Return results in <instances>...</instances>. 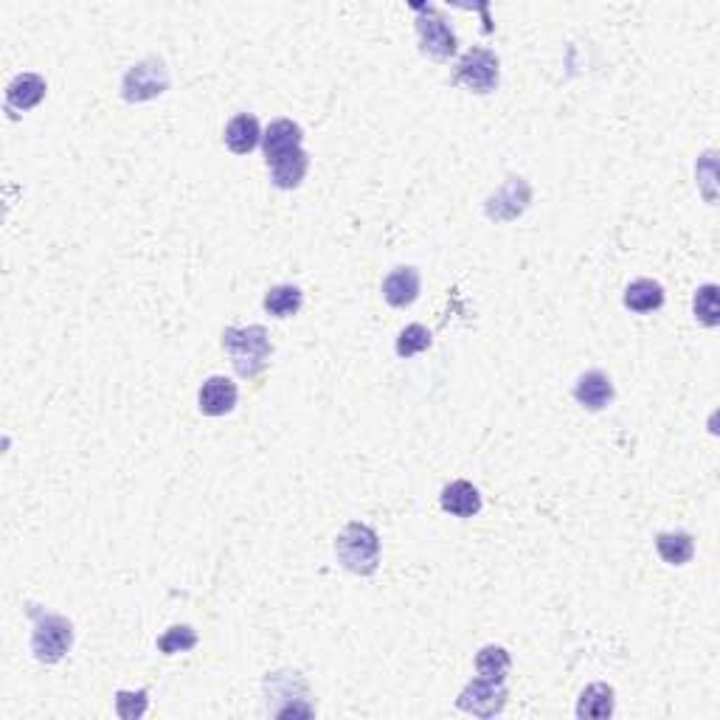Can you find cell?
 Segmentation results:
<instances>
[{
    "instance_id": "cell-4",
    "label": "cell",
    "mask_w": 720,
    "mask_h": 720,
    "mask_svg": "<svg viewBox=\"0 0 720 720\" xmlns=\"http://www.w3.org/2000/svg\"><path fill=\"white\" fill-rule=\"evenodd\" d=\"M453 82L456 85H465L473 93H493L501 82V62L495 57L490 48H470L462 54V60L456 62V71H453Z\"/></svg>"
},
{
    "instance_id": "cell-1",
    "label": "cell",
    "mask_w": 720,
    "mask_h": 720,
    "mask_svg": "<svg viewBox=\"0 0 720 720\" xmlns=\"http://www.w3.org/2000/svg\"><path fill=\"white\" fill-rule=\"evenodd\" d=\"M223 349L231 355V363L240 377H256L268 366L273 355L268 330L265 327H225Z\"/></svg>"
},
{
    "instance_id": "cell-18",
    "label": "cell",
    "mask_w": 720,
    "mask_h": 720,
    "mask_svg": "<svg viewBox=\"0 0 720 720\" xmlns=\"http://www.w3.org/2000/svg\"><path fill=\"white\" fill-rule=\"evenodd\" d=\"M614 715V690L608 684L585 687L577 704V718H611Z\"/></svg>"
},
{
    "instance_id": "cell-14",
    "label": "cell",
    "mask_w": 720,
    "mask_h": 720,
    "mask_svg": "<svg viewBox=\"0 0 720 720\" xmlns=\"http://www.w3.org/2000/svg\"><path fill=\"white\" fill-rule=\"evenodd\" d=\"M45 79L40 74H17L6 88L9 110H31L45 99Z\"/></svg>"
},
{
    "instance_id": "cell-11",
    "label": "cell",
    "mask_w": 720,
    "mask_h": 720,
    "mask_svg": "<svg viewBox=\"0 0 720 720\" xmlns=\"http://www.w3.org/2000/svg\"><path fill=\"white\" fill-rule=\"evenodd\" d=\"M574 400L588 408V411H602L614 403V383L611 377L600 372V369H591L585 375L577 377L574 383Z\"/></svg>"
},
{
    "instance_id": "cell-12",
    "label": "cell",
    "mask_w": 720,
    "mask_h": 720,
    "mask_svg": "<svg viewBox=\"0 0 720 720\" xmlns=\"http://www.w3.org/2000/svg\"><path fill=\"white\" fill-rule=\"evenodd\" d=\"M420 270L411 268V265H403V268H394L383 279V299L389 301L391 307L403 310V307H411L414 301L420 299Z\"/></svg>"
},
{
    "instance_id": "cell-19",
    "label": "cell",
    "mask_w": 720,
    "mask_h": 720,
    "mask_svg": "<svg viewBox=\"0 0 720 720\" xmlns=\"http://www.w3.org/2000/svg\"><path fill=\"white\" fill-rule=\"evenodd\" d=\"M656 549L664 563L670 566H684L695 555V540L687 532H661L656 535Z\"/></svg>"
},
{
    "instance_id": "cell-7",
    "label": "cell",
    "mask_w": 720,
    "mask_h": 720,
    "mask_svg": "<svg viewBox=\"0 0 720 720\" xmlns=\"http://www.w3.org/2000/svg\"><path fill=\"white\" fill-rule=\"evenodd\" d=\"M456 706L470 715H479V718H495L507 706V687H504V681H490L479 675L456 698Z\"/></svg>"
},
{
    "instance_id": "cell-6",
    "label": "cell",
    "mask_w": 720,
    "mask_h": 720,
    "mask_svg": "<svg viewBox=\"0 0 720 720\" xmlns=\"http://www.w3.org/2000/svg\"><path fill=\"white\" fill-rule=\"evenodd\" d=\"M166 90H169V71H166V65L158 57L141 60L121 79V96L130 105H141V102L158 99V96H164Z\"/></svg>"
},
{
    "instance_id": "cell-2",
    "label": "cell",
    "mask_w": 720,
    "mask_h": 720,
    "mask_svg": "<svg viewBox=\"0 0 720 720\" xmlns=\"http://www.w3.org/2000/svg\"><path fill=\"white\" fill-rule=\"evenodd\" d=\"M335 555H338L346 571L369 577L380 566V538L369 524L352 521V524L344 526V532L335 540Z\"/></svg>"
},
{
    "instance_id": "cell-25",
    "label": "cell",
    "mask_w": 720,
    "mask_h": 720,
    "mask_svg": "<svg viewBox=\"0 0 720 720\" xmlns=\"http://www.w3.org/2000/svg\"><path fill=\"white\" fill-rule=\"evenodd\" d=\"M147 706H150V692L147 690H138V692L119 690L116 692V712H119V718H124V720L141 718V715L147 712Z\"/></svg>"
},
{
    "instance_id": "cell-8",
    "label": "cell",
    "mask_w": 720,
    "mask_h": 720,
    "mask_svg": "<svg viewBox=\"0 0 720 720\" xmlns=\"http://www.w3.org/2000/svg\"><path fill=\"white\" fill-rule=\"evenodd\" d=\"M532 203V189L524 178H507V183L495 192V195L487 197L484 203V214L495 220V223H512L518 220Z\"/></svg>"
},
{
    "instance_id": "cell-16",
    "label": "cell",
    "mask_w": 720,
    "mask_h": 720,
    "mask_svg": "<svg viewBox=\"0 0 720 720\" xmlns=\"http://www.w3.org/2000/svg\"><path fill=\"white\" fill-rule=\"evenodd\" d=\"M268 169L273 186H279V189H296V186H301L307 169H310V155L304 150H296L285 155V158H279L276 164H270Z\"/></svg>"
},
{
    "instance_id": "cell-13",
    "label": "cell",
    "mask_w": 720,
    "mask_h": 720,
    "mask_svg": "<svg viewBox=\"0 0 720 720\" xmlns=\"http://www.w3.org/2000/svg\"><path fill=\"white\" fill-rule=\"evenodd\" d=\"M439 504H442V510L456 518H473L481 512V493L465 479L450 481L439 495Z\"/></svg>"
},
{
    "instance_id": "cell-20",
    "label": "cell",
    "mask_w": 720,
    "mask_h": 720,
    "mask_svg": "<svg viewBox=\"0 0 720 720\" xmlns=\"http://www.w3.org/2000/svg\"><path fill=\"white\" fill-rule=\"evenodd\" d=\"M301 304H304V293L296 285L270 287L265 293V301H262L265 313L273 315V318H290V315L299 313Z\"/></svg>"
},
{
    "instance_id": "cell-9",
    "label": "cell",
    "mask_w": 720,
    "mask_h": 720,
    "mask_svg": "<svg viewBox=\"0 0 720 720\" xmlns=\"http://www.w3.org/2000/svg\"><path fill=\"white\" fill-rule=\"evenodd\" d=\"M237 397H240V391H237V383L231 377L214 375L200 386L197 408L206 417H225L237 408Z\"/></svg>"
},
{
    "instance_id": "cell-23",
    "label": "cell",
    "mask_w": 720,
    "mask_h": 720,
    "mask_svg": "<svg viewBox=\"0 0 720 720\" xmlns=\"http://www.w3.org/2000/svg\"><path fill=\"white\" fill-rule=\"evenodd\" d=\"M434 344V338H431V332L425 330L422 324H408L400 335H397V358H414V355H420L425 349H431Z\"/></svg>"
},
{
    "instance_id": "cell-21",
    "label": "cell",
    "mask_w": 720,
    "mask_h": 720,
    "mask_svg": "<svg viewBox=\"0 0 720 720\" xmlns=\"http://www.w3.org/2000/svg\"><path fill=\"white\" fill-rule=\"evenodd\" d=\"M510 664V653L498 645L481 647L479 656H476V670H479L481 678H490V681H504L510 673Z\"/></svg>"
},
{
    "instance_id": "cell-5",
    "label": "cell",
    "mask_w": 720,
    "mask_h": 720,
    "mask_svg": "<svg viewBox=\"0 0 720 720\" xmlns=\"http://www.w3.org/2000/svg\"><path fill=\"white\" fill-rule=\"evenodd\" d=\"M417 12V34H420L422 54H428L436 62H448L456 57V34L450 29L448 17L436 6H414Z\"/></svg>"
},
{
    "instance_id": "cell-15",
    "label": "cell",
    "mask_w": 720,
    "mask_h": 720,
    "mask_svg": "<svg viewBox=\"0 0 720 720\" xmlns=\"http://www.w3.org/2000/svg\"><path fill=\"white\" fill-rule=\"evenodd\" d=\"M259 141H262V127H259L256 116L240 113V116H234V119L228 121V127H225V147L234 155H248Z\"/></svg>"
},
{
    "instance_id": "cell-17",
    "label": "cell",
    "mask_w": 720,
    "mask_h": 720,
    "mask_svg": "<svg viewBox=\"0 0 720 720\" xmlns=\"http://www.w3.org/2000/svg\"><path fill=\"white\" fill-rule=\"evenodd\" d=\"M664 304V287L653 279H636L625 290V307L633 313H653Z\"/></svg>"
},
{
    "instance_id": "cell-3",
    "label": "cell",
    "mask_w": 720,
    "mask_h": 720,
    "mask_svg": "<svg viewBox=\"0 0 720 720\" xmlns=\"http://www.w3.org/2000/svg\"><path fill=\"white\" fill-rule=\"evenodd\" d=\"M29 616L34 619V633H31V653L40 664H57L65 659V653L74 645V625L60 614L40 611L31 605Z\"/></svg>"
},
{
    "instance_id": "cell-22",
    "label": "cell",
    "mask_w": 720,
    "mask_h": 720,
    "mask_svg": "<svg viewBox=\"0 0 720 720\" xmlns=\"http://www.w3.org/2000/svg\"><path fill=\"white\" fill-rule=\"evenodd\" d=\"M692 313L695 321H701L704 327H718L720 310H718V285H704L695 290V299H692Z\"/></svg>"
},
{
    "instance_id": "cell-24",
    "label": "cell",
    "mask_w": 720,
    "mask_h": 720,
    "mask_svg": "<svg viewBox=\"0 0 720 720\" xmlns=\"http://www.w3.org/2000/svg\"><path fill=\"white\" fill-rule=\"evenodd\" d=\"M197 645V633L195 628H189V625H175V628H169L158 639V650L166 653V656H175V653H186V650H192Z\"/></svg>"
},
{
    "instance_id": "cell-10",
    "label": "cell",
    "mask_w": 720,
    "mask_h": 720,
    "mask_svg": "<svg viewBox=\"0 0 720 720\" xmlns=\"http://www.w3.org/2000/svg\"><path fill=\"white\" fill-rule=\"evenodd\" d=\"M301 141L304 133L296 121L290 119H276L270 121L268 130L262 135V152H265V164H276L279 158H285L290 152L301 150Z\"/></svg>"
}]
</instances>
